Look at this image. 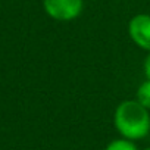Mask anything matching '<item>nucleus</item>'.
Wrapping results in <instances>:
<instances>
[{
    "instance_id": "obj_1",
    "label": "nucleus",
    "mask_w": 150,
    "mask_h": 150,
    "mask_svg": "<svg viewBox=\"0 0 150 150\" xmlns=\"http://www.w3.org/2000/svg\"><path fill=\"white\" fill-rule=\"evenodd\" d=\"M113 124L122 138L135 141L144 138L150 132V115L149 109L134 100H124L118 105Z\"/></svg>"
},
{
    "instance_id": "obj_2",
    "label": "nucleus",
    "mask_w": 150,
    "mask_h": 150,
    "mask_svg": "<svg viewBox=\"0 0 150 150\" xmlns=\"http://www.w3.org/2000/svg\"><path fill=\"white\" fill-rule=\"evenodd\" d=\"M83 0H43L46 13L56 21H72L83 12Z\"/></svg>"
},
{
    "instance_id": "obj_3",
    "label": "nucleus",
    "mask_w": 150,
    "mask_h": 150,
    "mask_svg": "<svg viewBox=\"0 0 150 150\" xmlns=\"http://www.w3.org/2000/svg\"><path fill=\"white\" fill-rule=\"evenodd\" d=\"M128 34L140 49L150 52V15H135L128 24Z\"/></svg>"
},
{
    "instance_id": "obj_4",
    "label": "nucleus",
    "mask_w": 150,
    "mask_h": 150,
    "mask_svg": "<svg viewBox=\"0 0 150 150\" xmlns=\"http://www.w3.org/2000/svg\"><path fill=\"white\" fill-rule=\"evenodd\" d=\"M135 100L143 105L146 109H150V80H146L140 84L135 93Z\"/></svg>"
},
{
    "instance_id": "obj_5",
    "label": "nucleus",
    "mask_w": 150,
    "mask_h": 150,
    "mask_svg": "<svg viewBox=\"0 0 150 150\" xmlns=\"http://www.w3.org/2000/svg\"><path fill=\"white\" fill-rule=\"evenodd\" d=\"M105 150H137V147H135V144L131 140L118 138V140L110 141Z\"/></svg>"
},
{
    "instance_id": "obj_6",
    "label": "nucleus",
    "mask_w": 150,
    "mask_h": 150,
    "mask_svg": "<svg viewBox=\"0 0 150 150\" xmlns=\"http://www.w3.org/2000/svg\"><path fill=\"white\" fill-rule=\"evenodd\" d=\"M144 75H146L147 80H150V53L144 60Z\"/></svg>"
},
{
    "instance_id": "obj_7",
    "label": "nucleus",
    "mask_w": 150,
    "mask_h": 150,
    "mask_svg": "<svg viewBox=\"0 0 150 150\" xmlns=\"http://www.w3.org/2000/svg\"><path fill=\"white\" fill-rule=\"evenodd\" d=\"M143 150H150V147H147V149H143Z\"/></svg>"
}]
</instances>
